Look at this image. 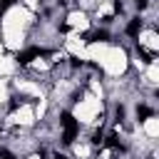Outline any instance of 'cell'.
Returning a JSON list of instances; mask_svg holds the SVG:
<instances>
[{
    "label": "cell",
    "mask_w": 159,
    "mask_h": 159,
    "mask_svg": "<svg viewBox=\"0 0 159 159\" xmlns=\"http://www.w3.org/2000/svg\"><path fill=\"white\" fill-rule=\"evenodd\" d=\"M62 127H65L62 142H65V144H72V142H75V134H77V122H75V117H72L70 112L62 114Z\"/></svg>",
    "instance_id": "6da1fadb"
},
{
    "label": "cell",
    "mask_w": 159,
    "mask_h": 159,
    "mask_svg": "<svg viewBox=\"0 0 159 159\" xmlns=\"http://www.w3.org/2000/svg\"><path fill=\"white\" fill-rule=\"evenodd\" d=\"M40 55H42V50H37V47H30V50H25V52L17 57V62H20V65H30V62H32L35 57H40Z\"/></svg>",
    "instance_id": "7a4b0ae2"
},
{
    "label": "cell",
    "mask_w": 159,
    "mask_h": 159,
    "mask_svg": "<svg viewBox=\"0 0 159 159\" xmlns=\"http://www.w3.org/2000/svg\"><path fill=\"white\" fill-rule=\"evenodd\" d=\"M139 30H142V20H139V17H137V20H132V22L127 25V35H132V37H134V35H139Z\"/></svg>",
    "instance_id": "3957f363"
},
{
    "label": "cell",
    "mask_w": 159,
    "mask_h": 159,
    "mask_svg": "<svg viewBox=\"0 0 159 159\" xmlns=\"http://www.w3.org/2000/svg\"><path fill=\"white\" fill-rule=\"evenodd\" d=\"M84 37H87V42H97V40H107V32L104 30H97V32H87Z\"/></svg>",
    "instance_id": "277c9868"
},
{
    "label": "cell",
    "mask_w": 159,
    "mask_h": 159,
    "mask_svg": "<svg viewBox=\"0 0 159 159\" xmlns=\"http://www.w3.org/2000/svg\"><path fill=\"white\" fill-rule=\"evenodd\" d=\"M137 117H139V122H144V119H149V117H152V109L142 104V107H137Z\"/></svg>",
    "instance_id": "5b68a950"
},
{
    "label": "cell",
    "mask_w": 159,
    "mask_h": 159,
    "mask_svg": "<svg viewBox=\"0 0 159 159\" xmlns=\"http://www.w3.org/2000/svg\"><path fill=\"white\" fill-rule=\"evenodd\" d=\"M107 147H112V149H122V147H119V139H117L114 134H109V137H107Z\"/></svg>",
    "instance_id": "8992f818"
},
{
    "label": "cell",
    "mask_w": 159,
    "mask_h": 159,
    "mask_svg": "<svg viewBox=\"0 0 159 159\" xmlns=\"http://www.w3.org/2000/svg\"><path fill=\"white\" fill-rule=\"evenodd\" d=\"M12 2H15V0H0V15H2V12H5V10L12 5Z\"/></svg>",
    "instance_id": "52a82bcc"
},
{
    "label": "cell",
    "mask_w": 159,
    "mask_h": 159,
    "mask_svg": "<svg viewBox=\"0 0 159 159\" xmlns=\"http://www.w3.org/2000/svg\"><path fill=\"white\" fill-rule=\"evenodd\" d=\"M0 159H15V157H12L7 149H0Z\"/></svg>",
    "instance_id": "ba28073f"
},
{
    "label": "cell",
    "mask_w": 159,
    "mask_h": 159,
    "mask_svg": "<svg viewBox=\"0 0 159 159\" xmlns=\"http://www.w3.org/2000/svg\"><path fill=\"white\" fill-rule=\"evenodd\" d=\"M137 5H139V7H144V5H147V2H144V0H137Z\"/></svg>",
    "instance_id": "9c48e42d"
}]
</instances>
